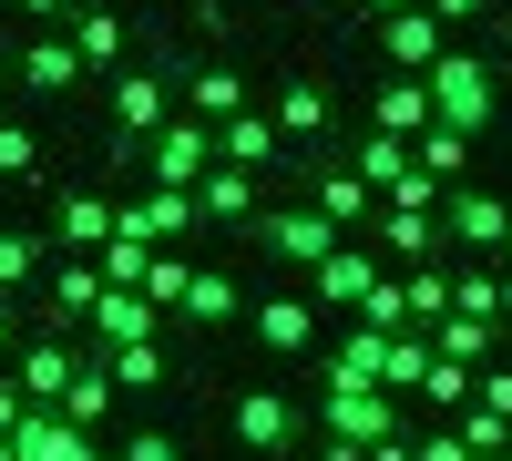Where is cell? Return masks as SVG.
<instances>
[{
    "label": "cell",
    "instance_id": "1",
    "mask_svg": "<svg viewBox=\"0 0 512 461\" xmlns=\"http://www.w3.org/2000/svg\"><path fill=\"white\" fill-rule=\"evenodd\" d=\"M420 93H431V123H441V134H461V144L492 134V62H482V52H441L431 72H420Z\"/></svg>",
    "mask_w": 512,
    "mask_h": 461
},
{
    "label": "cell",
    "instance_id": "2",
    "mask_svg": "<svg viewBox=\"0 0 512 461\" xmlns=\"http://www.w3.org/2000/svg\"><path fill=\"white\" fill-rule=\"evenodd\" d=\"M164 113H175V62H164V52H154V62H123V72H113V144L144 154V144L164 134Z\"/></svg>",
    "mask_w": 512,
    "mask_h": 461
},
{
    "label": "cell",
    "instance_id": "3",
    "mask_svg": "<svg viewBox=\"0 0 512 461\" xmlns=\"http://www.w3.org/2000/svg\"><path fill=\"white\" fill-rule=\"evenodd\" d=\"M216 175V123H195V113H164V134L144 144V185H205Z\"/></svg>",
    "mask_w": 512,
    "mask_h": 461
},
{
    "label": "cell",
    "instance_id": "4",
    "mask_svg": "<svg viewBox=\"0 0 512 461\" xmlns=\"http://www.w3.org/2000/svg\"><path fill=\"white\" fill-rule=\"evenodd\" d=\"M11 82H21L31 103H62V93H82L93 72H82L72 31H21V41H11Z\"/></svg>",
    "mask_w": 512,
    "mask_h": 461
},
{
    "label": "cell",
    "instance_id": "5",
    "mask_svg": "<svg viewBox=\"0 0 512 461\" xmlns=\"http://www.w3.org/2000/svg\"><path fill=\"white\" fill-rule=\"evenodd\" d=\"M246 328L267 359H308L318 349V308L297 298V287H246Z\"/></svg>",
    "mask_w": 512,
    "mask_h": 461
},
{
    "label": "cell",
    "instance_id": "6",
    "mask_svg": "<svg viewBox=\"0 0 512 461\" xmlns=\"http://www.w3.org/2000/svg\"><path fill=\"white\" fill-rule=\"evenodd\" d=\"M267 123H277V144H297V154H318V164H328L338 103H328V82H318V72H287V82H277V113H267Z\"/></svg>",
    "mask_w": 512,
    "mask_h": 461
},
{
    "label": "cell",
    "instance_id": "7",
    "mask_svg": "<svg viewBox=\"0 0 512 461\" xmlns=\"http://www.w3.org/2000/svg\"><path fill=\"white\" fill-rule=\"evenodd\" d=\"M226 431H236V451H256V461H277V451H297V400L287 390H236L226 400Z\"/></svg>",
    "mask_w": 512,
    "mask_h": 461
},
{
    "label": "cell",
    "instance_id": "8",
    "mask_svg": "<svg viewBox=\"0 0 512 461\" xmlns=\"http://www.w3.org/2000/svg\"><path fill=\"white\" fill-rule=\"evenodd\" d=\"M205 216H195V195L185 185H144L134 205H113V236H134V246H185Z\"/></svg>",
    "mask_w": 512,
    "mask_h": 461
},
{
    "label": "cell",
    "instance_id": "9",
    "mask_svg": "<svg viewBox=\"0 0 512 461\" xmlns=\"http://www.w3.org/2000/svg\"><path fill=\"white\" fill-rule=\"evenodd\" d=\"M256 246H267V257H287V267H318L328 246H349V236H338L318 205H267V216H256Z\"/></svg>",
    "mask_w": 512,
    "mask_h": 461
},
{
    "label": "cell",
    "instance_id": "10",
    "mask_svg": "<svg viewBox=\"0 0 512 461\" xmlns=\"http://www.w3.org/2000/svg\"><path fill=\"white\" fill-rule=\"evenodd\" d=\"M82 339H93V359H103V349H144V339H164V308L134 298V287H103L93 318H82Z\"/></svg>",
    "mask_w": 512,
    "mask_h": 461
},
{
    "label": "cell",
    "instance_id": "11",
    "mask_svg": "<svg viewBox=\"0 0 512 461\" xmlns=\"http://www.w3.org/2000/svg\"><path fill=\"white\" fill-rule=\"evenodd\" d=\"M318 431L369 451V441H390V431H410V421H400V400H390V390H328V400H318Z\"/></svg>",
    "mask_w": 512,
    "mask_h": 461
},
{
    "label": "cell",
    "instance_id": "12",
    "mask_svg": "<svg viewBox=\"0 0 512 461\" xmlns=\"http://www.w3.org/2000/svg\"><path fill=\"white\" fill-rule=\"evenodd\" d=\"M441 236H451V246H472V257H502L512 205H502V195H482V185H451V195H441Z\"/></svg>",
    "mask_w": 512,
    "mask_h": 461
},
{
    "label": "cell",
    "instance_id": "13",
    "mask_svg": "<svg viewBox=\"0 0 512 461\" xmlns=\"http://www.w3.org/2000/svg\"><path fill=\"white\" fill-rule=\"evenodd\" d=\"M308 277H318V287H308V308H349V318H359V298H369V287L390 277V267H379L369 246H328V257H318Z\"/></svg>",
    "mask_w": 512,
    "mask_h": 461
},
{
    "label": "cell",
    "instance_id": "14",
    "mask_svg": "<svg viewBox=\"0 0 512 461\" xmlns=\"http://www.w3.org/2000/svg\"><path fill=\"white\" fill-rule=\"evenodd\" d=\"M72 339H62V328H52V339H21V359H11V380H21V400L31 410H62V390H72Z\"/></svg>",
    "mask_w": 512,
    "mask_h": 461
},
{
    "label": "cell",
    "instance_id": "15",
    "mask_svg": "<svg viewBox=\"0 0 512 461\" xmlns=\"http://www.w3.org/2000/svg\"><path fill=\"white\" fill-rule=\"evenodd\" d=\"M52 236L72 246V257H103V246H113V195L62 185V195H52Z\"/></svg>",
    "mask_w": 512,
    "mask_h": 461
},
{
    "label": "cell",
    "instance_id": "16",
    "mask_svg": "<svg viewBox=\"0 0 512 461\" xmlns=\"http://www.w3.org/2000/svg\"><path fill=\"white\" fill-rule=\"evenodd\" d=\"M379 52H390V72H410V82H420V72L451 52V31H441L431 11H390V21H379Z\"/></svg>",
    "mask_w": 512,
    "mask_h": 461
},
{
    "label": "cell",
    "instance_id": "17",
    "mask_svg": "<svg viewBox=\"0 0 512 461\" xmlns=\"http://www.w3.org/2000/svg\"><path fill=\"white\" fill-rule=\"evenodd\" d=\"M420 339H431L451 369H492V359H502V318H461V308H441Z\"/></svg>",
    "mask_w": 512,
    "mask_h": 461
},
{
    "label": "cell",
    "instance_id": "18",
    "mask_svg": "<svg viewBox=\"0 0 512 461\" xmlns=\"http://www.w3.org/2000/svg\"><path fill=\"white\" fill-rule=\"evenodd\" d=\"M11 461H103L93 431H72L62 410H21V431H11Z\"/></svg>",
    "mask_w": 512,
    "mask_h": 461
},
{
    "label": "cell",
    "instance_id": "19",
    "mask_svg": "<svg viewBox=\"0 0 512 461\" xmlns=\"http://www.w3.org/2000/svg\"><path fill=\"white\" fill-rule=\"evenodd\" d=\"M185 103H195V123H236V113H256L236 62H185Z\"/></svg>",
    "mask_w": 512,
    "mask_h": 461
},
{
    "label": "cell",
    "instance_id": "20",
    "mask_svg": "<svg viewBox=\"0 0 512 461\" xmlns=\"http://www.w3.org/2000/svg\"><path fill=\"white\" fill-rule=\"evenodd\" d=\"M369 134H431V93H420V82L410 72H390V82H379V93H369Z\"/></svg>",
    "mask_w": 512,
    "mask_h": 461
},
{
    "label": "cell",
    "instance_id": "21",
    "mask_svg": "<svg viewBox=\"0 0 512 461\" xmlns=\"http://www.w3.org/2000/svg\"><path fill=\"white\" fill-rule=\"evenodd\" d=\"M308 205H318V216H328L338 236H349V226H379V195L349 175V164H318V195H308Z\"/></svg>",
    "mask_w": 512,
    "mask_h": 461
},
{
    "label": "cell",
    "instance_id": "22",
    "mask_svg": "<svg viewBox=\"0 0 512 461\" xmlns=\"http://www.w3.org/2000/svg\"><path fill=\"white\" fill-rule=\"evenodd\" d=\"M123 11H103V0H82L72 11V52H82V72H123Z\"/></svg>",
    "mask_w": 512,
    "mask_h": 461
},
{
    "label": "cell",
    "instance_id": "23",
    "mask_svg": "<svg viewBox=\"0 0 512 461\" xmlns=\"http://www.w3.org/2000/svg\"><path fill=\"white\" fill-rule=\"evenodd\" d=\"M287 144H277V123L267 113H236V123H216V164H236V175H267Z\"/></svg>",
    "mask_w": 512,
    "mask_h": 461
},
{
    "label": "cell",
    "instance_id": "24",
    "mask_svg": "<svg viewBox=\"0 0 512 461\" xmlns=\"http://www.w3.org/2000/svg\"><path fill=\"white\" fill-rule=\"evenodd\" d=\"M195 216H205V226H256V216H267V205H256V175L216 164V175L195 185Z\"/></svg>",
    "mask_w": 512,
    "mask_h": 461
},
{
    "label": "cell",
    "instance_id": "25",
    "mask_svg": "<svg viewBox=\"0 0 512 461\" xmlns=\"http://www.w3.org/2000/svg\"><path fill=\"white\" fill-rule=\"evenodd\" d=\"M175 318H185V328H236V318H246V287H236L226 267H195V287H185Z\"/></svg>",
    "mask_w": 512,
    "mask_h": 461
},
{
    "label": "cell",
    "instance_id": "26",
    "mask_svg": "<svg viewBox=\"0 0 512 461\" xmlns=\"http://www.w3.org/2000/svg\"><path fill=\"white\" fill-rule=\"evenodd\" d=\"M41 298H52V318H62V328H72V318H93V298H103V267H93V257L41 267Z\"/></svg>",
    "mask_w": 512,
    "mask_h": 461
},
{
    "label": "cell",
    "instance_id": "27",
    "mask_svg": "<svg viewBox=\"0 0 512 461\" xmlns=\"http://www.w3.org/2000/svg\"><path fill=\"white\" fill-rule=\"evenodd\" d=\"M349 175H359L369 195H390V185H410V144H400V134H359V144H349Z\"/></svg>",
    "mask_w": 512,
    "mask_h": 461
},
{
    "label": "cell",
    "instance_id": "28",
    "mask_svg": "<svg viewBox=\"0 0 512 461\" xmlns=\"http://www.w3.org/2000/svg\"><path fill=\"white\" fill-rule=\"evenodd\" d=\"M113 400H123V390L103 380V359H82V369H72V390H62V421H72V431H103V421H113Z\"/></svg>",
    "mask_w": 512,
    "mask_h": 461
},
{
    "label": "cell",
    "instance_id": "29",
    "mask_svg": "<svg viewBox=\"0 0 512 461\" xmlns=\"http://www.w3.org/2000/svg\"><path fill=\"white\" fill-rule=\"evenodd\" d=\"M441 246V216H400V205H379V257H400V267H420Z\"/></svg>",
    "mask_w": 512,
    "mask_h": 461
},
{
    "label": "cell",
    "instance_id": "30",
    "mask_svg": "<svg viewBox=\"0 0 512 461\" xmlns=\"http://www.w3.org/2000/svg\"><path fill=\"white\" fill-rule=\"evenodd\" d=\"M0 298H41V236L0 226Z\"/></svg>",
    "mask_w": 512,
    "mask_h": 461
},
{
    "label": "cell",
    "instance_id": "31",
    "mask_svg": "<svg viewBox=\"0 0 512 461\" xmlns=\"http://www.w3.org/2000/svg\"><path fill=\"white\" fill-rule=\"evenodd\" d=\"M451 431H461V451H472V461H502V451H512V421H502V410H482V400H461Z\"/></svg>",
    "mask_w": 512,
    "mask_h": 461
},
{
    "label": "cell",
    "instance_id": "32",
    "mask_svg": "<svg viewBox=\"0 0 512 461\" xmlns=\"http://www.w3.org/2000/svg\"><path fill=\"white\" fill-rule=\"evenodd\" d=\"M185 287H195V257H185V246H154V267H144V298H154L164 318H175V308H185Z\"/></svg>",
    "mask_w": 512,
    "mask_h": 461
},
{
    "label": "cell",
    "instance_id": "33",
    "mask_svg": "<svg viewBox=\"0 0 512 461\" xmlns=\"http://www.w3.org/2000/svg\"><path fill=\"white\" fill-rule=\"evenodd\" d=\"M410 400H420V410H441V421H451V410L472 400V369H451V359L431 349V369H420V380H410Z\"/></svg>",
    "mask_w": 512,
    "mask_h": 461
},
{
    "label": "cell",
    "instance_id": "34",
    "mask_svg": "<svg viewBox=\"0 0 512 461\" xmlns=\"http://www.w3.org/2000/svg\"><path fill=\"white\" fill-rule=\"evenodd\" d=\"M103 380H113V390H164V339H144V349H103Z\"/></svg>",
    "mask_w": 512,
    "mask_h": 461
},
{
    "label": "cell",
    "instance_id": "35",
    "mask_svg": "<svg viewBox=\"0 0 512 461\" xmlns=\"http://www.w3.org/2000/svg\"><path fill=\"white\" fill-rule=\"evenodd\" d=\"M0 185H41V134L0 113Z\"/></svg>",
    "mask_w": 512,
    "mask_h": 461
},
{
    "label": "cell",
    "instance_id": "36",
    "mask_svg": "<svg viewBox=\"0 0 512 461\" xmlns=\"http://www.w3.org/2000/svg\"><path fill=\"white\" fill-rule=\"evenodd\" d=\"M93 267H103V287H134V298H144V267H154V246H134V236H113V246H103Z\"/></svg>",
    "mask_w": 512,
    "mask_h": 461
},
{
    "label": "cell",
    "instance_id": "37",
    "mask_svg": "<svg viewBox=\"0 0 512 461\" xmlns=\"http://www.w3.org/2000/svg\"><path fill=\"white\" fill-rule=\"evenodd\" d=\"M400 298H410V328H431V318L451 308V277H441V267H410V277H400Z\"/></svg>",
    "mask_w": 512,
    "mask_h": 461
},
{
    "label": "cell",
    "instance_id": "38",
    "mask_svg": "<svg viewBox=\"0 0 512 461\" xmlns=\"http://www.w3.org/2000/svg\"><path fill=\"white\" fill-rule=\"evenodd\" d=\"M472 400H482V410H502V421H512V369H502V359H492V369H472Z\"/></svg>",
    "mask_w": 512,
    "mask_h": 461
},
{
    "label": "cell",
    "instance_id": "39",
    "mask_svg": "<svg viewBox=\"0 0 512 461\" xmlns=\"http://www.w3.org/2000/svg\"><path fill=\"white\" fill-rule=\"evenodd\" d=\"M410 461H472V451H461V431H451V421H431V431L410 441Z\"/></svg>",
    "mask_w": 512,
    "mask_h": 461
},
{
    "label": "cell",
    "instance_id": "40",
    "mask_svg": "<svg viewBox=\"0 0 512 461\" xmlns=\"http://www.w3.org/2000/svg\"><path fill=\"white\" fill-rule=\"evenodd\" d=\"M123 461H185V441H175V431H134V441H123Z\"/></svg>",
    "mask_w": 512,
    "mask_h": 461
},
{
    "label": "cell",
    "instance_id": "41",
    "mask_svg": "<svg viewBox=\"0 0 512 461\" xmlns=\"http://www.w3.org/2000/svg\"><path fill=\"white\" fill-rule=\"evenodd\" d=\"M420 11H431L441 31H461V21H482V11H492V0H420Z\"/></svg>",
    "mask_w": 512,
    "mask_h": 461
},
{
    "label": "cell",
    "instance_id": "42",
    "mask_svg": "<svg viewBox=\"0 0 512 461\" xmlns=\"http://www.w3.org/2000/svg\"><path fill=\"white\" fill-rule=\"evenodd\" d=\"M0 11H21V21H31V31H52V21H62V11H72V0H0Z\"/></svg>",
    "mask_w": 512,
    "mask_h": 461
},
{
    "label": "cell",
    "instance_id": "43",
    "mask_svg": "<svg viewBox=\"0 0 512 461\" xmlns=\"http://www.w3.org/2000/svg\"><path fill=\"white\" fill-rule=\"evenodd\" d=\"M21 410H31V400H21V380H0V441L21 431Z\"/></svg>",
    "mask_w": 512,
    "mask_h": 461
},
{
    "label": "cell",
    "instance_id": "44",
    "mask_svg": "<svg viewBox=\"0 0 512 461\" xmlns=\"http://www.w3.org/2000/svg\"><path fill=\"white\" fill-rule=\"evenodd\" d=\"M0 359H21V298H0Z\"/></svg>",
    "mask_w": 512,
    "mask_h": 461
},
{
    "label": "cell",
    "instance_id": "45",
    "mask_svg": "<svg viewBox=\"0 0 512 461\" xmlns=\"http://www.w3.org/2000/svg\"><path fill=\"white\" fill-rule=\"evenodd\" d=\"M492 318L512 328V267H492Z\"/></svg>",
    "mask_w": 512,
    "mask_h": 461
},
{
    "label": "cell",
    "instance_id": "46",
    "mask_svg": "<svg viewBox=\"0 0 512 461\" xmlns=\"http://www.w3.org/2000/svg\"><path fill=\"white\" fill-rule=\"evenodd\" d=\"M369 461H410V431H390V441H369Z\"/></svg>",
    "mask_w": 512,
    "mask_h": 461
},
{
    "label": "cell",
    "instance_id": "47",
    "mask_svg": "<svg viewBox=\"0 0 512 461\" xmlns=\"http://www.w3.org/2000/svg\"><path fill=\"white\" fill-rule=\"evenodd\" d=\"M318 461H369V451H359V441H328V431H318Z\"/></svg>",
    "mask_w": 512,
    "mask_h": 461
},
{
    "label": "cell",
    "instance_id": "48",
    "mask_svg": "<svg viewBox=\"0 0 512 461\" xmlns=\"http://www.w3.org/2000/svg\"><path fill=\"white\" fill-rule=\"evenodd\" d=\"M359 11H369V21H390V11H420V0H359Z\"/></svg>",
    "mask_w": 512,
    "mask_h": 461
},
{
    "label": "cell",
    "instance_id": "49",
    "mask_svg": "<svg viewBox=\"0 0 512 461\" xmlns=\"http://www.w3.org/2000/svg\"><path fill=\"white\" fill-rule=\"evenodd\" d=\"M492 267H512V236H502V257H492Z\"/></svg>",
    "mask_w": 512,
    "mask_h": 461
},
{
    "label": "cell",
    "instance_id": "50",
    "mask_svg": "<svg viewBox=\"0 0 512 461\" xmlns=\"http://www.w3.org/2000/svg\"><path fill=\"white\" fill-rule=\"evenodd\" d=\"M0 461H11V441H0Z\"/></svg>",
    "mask_w": 512,
    "mask_h": 461
},
{
    "label": "cell",
    "instance_id": "51",
    "mask_svg": "<svg viewBox=\"0 0 512 461\" xmlns=\"http://www.w3.org/2000/svg\"><path fill=\"white\" fill-rule=\"evenodd\" d=\"M103 461H123V451H103Z\"/></svg>",
    "mask_w": 512,
    "mask_h": 461
},
{
    "label": "cell",
    "instance_id": "52",
    "mask_svg": "<svg viewBox=\"0 0 512 461\" xmlns=\"http://www.w3.org/2000/svg\"><path fill=\"white\" fill-rule=\"evenodd\" d=\"M502 461H512V451H502Z\"/></svg>",
    "mask_w": 512,
    "mask_h": 461
}]
</instances>
